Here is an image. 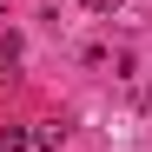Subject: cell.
Masks as SVG:
<instances>
[{
    "label": "cell",
    "instance_id": "2",
    "mask_svg": "<svg viewBox=\"0 0 152 152\" xmlns=\"http://www.w3.org/2000/svg\"><path fill=\"white\" fill-rule=\"evenodd\" d=\"M20 145H33V132H20V126H0V152H20Z\"/></svg>",
    "mask_w": 152,
    "mask_h": 152
},
{
    "label": "cell",
    "instance_id": "1",
    "mask_svg": "<svg viewBox=\"0 0 152 152\" xmlns=\"http://www.w3.org/2000/svg\"><path fill=\"white\" fill-rule=\"evenodd\" d=\"M60 139H66V126H60V119H46V126H33V145H60Z\"/></svg>",
    "mask_w": 152,
    "mask_h": 152
},
{
    "label": "cell",
    "instance_id": "3",
    "mask_svg": "<svg viewBox=\"0 0 152 152\" xmlns=\"http://www.w3.org/2000/svg\"><path fill=\"white\" fill-rule=\"evenodd\" d=\"M80 7H86V13H119L126 0H80Z\"/></svg>",
    "mask_w": 152,
    "mask_h": 152
}]
</instances>
